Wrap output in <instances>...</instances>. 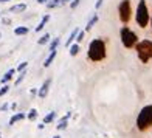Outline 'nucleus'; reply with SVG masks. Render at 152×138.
<instances>
[{"mask_svg":"<svg viewBox=\"0 0 152 138\" xmlns=\"http://www.w3.org/2000/svg\"><path fill=\"white\" fill-rule=\"evenodd\" d=\"M118 12H120V19L123 23H127L130 20V14H132V8H130V0H123L120 3V8H118Z\"/></svg>","mask_w":152,"mask_h":138,"instance_id":"obj_6","label":"nucleus"},{"mask_svg":"<svg viewBox=\"0 0 152 138\" xmlns=\"http://www.w3.org/2000/svg\"><path fill=\"white\" fill-rule=\"evenodd\" d=\"M61 5V0H50V2L47 3V8L48 9H53V8H58Z\"/></svg>","mask_w":152,"mask_h":138,"instance_id":"obj_17","label":"nucleus"},{"mask_svg":"<svg viewBox=\"0 0 152 138\" xmlns=\"http://www.w3.org/2000/svg\"><path fill=\"white\" fill-rule=\"evenodd\" d=\"M6 2H10V0H0V3H6Z\"/></svg>","mask_w":152,"mask_h":138,"instance_id":"obj_32","label":"nucleus"},{"mask_svg":"<svg viewBox=\"0 0 152 138\" xmlns=\"http://www.w3.org/2000/svg\"><path fill=\"white\" fill-rule=\"evenodd\" d=\"M0 37H2V34H0Z\"/></svg>","mask_w":152,"mask_h":138,"instance_id":"obj_36","label":"nucleus"},{"mask_svg":"<svg viewBox=\"0 0 152 138\" xmlns=\"http://www.w3.org/2000/svg\"><path fill=\"white\" fill-rule=\"evenodd\" d=\"M101 5H102V0H98V2H96V5H95V8H96V9H98V8H99V6H101Z\"/></svg>","mask_w":152,"mask_h":138,"instance_id":"obj_29","label":"nucleus"},{"mask_svg":"<svg viewBox=\"0 0 152 138\" xmlns=\"http://www.w3.org/2000/svg\"><path fill=\"white\" fill-rule=\"evenodd\" d=\"M28 28L26 26H17V28L14 30V34L16 36H25V34H28Z\"/></svg>","mask_w":152,"mask_h":138,"instance_id":"obj_14","label":"nucleus"},{"mask_svg":"<svg viewBox=\"0 0 152 138\" xmlns=\"http://www.w3.org/2000/svg\"><path fill=\"white\" fill-rule=\"evenodd\" d=\"M58 45H59V37H54V39H53V42L50 44V51L56 50V48H58Z\"/></svg>","mask_w":152,"mask_h":138,"instance_id":"obj_21","label":"nucleus"},{"mask_svg":"<svg viewBox=\"0 0 152 138\" xmlns=\"http://www.w3.org/2000/svg\"><path fill=\"white\" fill-rule=\"evenodd\" d=\"M79 2H81V0H73V2L70 3V8H72V9H75V8H76V6H78V5H79Z\"/></svg>","mask_w":152,"mask_h":138,"instance_id":"obj_27","label":"nucleus"},{"mask_svg":"<svg viewBox=\"0 0 152 138\" xmlns=\"http://www.w3.org/2000/svg\"><path fill=\"white\" fill-rule=\"evenodd\" d=\"M88 58L93 62H99L106 58V45L101 39H93L88 47Z\"/></svg>","mask_w":152,"mask_h":138,"instance_id":"obj_1","label":"nucleus"},{"mask_svg":"<svg viewBox=\"0 0 152 138\" xmlns=\"http://www.w3.org/2000/svg\"><path fill=\"white\" fill-rule=\"evenodd\" d=\"M25 118V113H16V115H12L11 118H10V126H12L14 123H17V121H22Z\"/></svg>","mask_w":152,"mask_h":138,"instance_id":"obj_12","label":"nucleus"},{"mask_svg":"<svg viewBox=\"0 0 152 138\" xmlns=\"http://www.w3.org/2000/svg\"><path fill=\"white\" fill-rule=\"evenodd\" d=\"M70 116H72V112H68L65 116H64V118H62L59 123H58V130H62V129H65L67 127V123H68V118H70Z\"/></svg>","mask_w":152,"mask_h":138,"instance_id":"obj_8","label":"nucleus"},{"mask_svg":"<svg viewBox=\"0 0 152 138\" xmlns=\"http://www.w3.org/2000/svg\"><path fill=\"white\" fill-rule=\"evenodd\" d=\"M14 73H16L14 68H11V70L6 72V73L3 74V78H2V84H6L8 81H11V79H12V76H14Z\"/></svg>","mask_w":152,"mask_h":138,"instance_id":"obj_10","label":"nucleus"},{"mask_svg":"<svg viewBox=\"0 0 152 138\" xmlns=\"http://www.w3.org/2000/svg\"><path fill=\"white\" fill-rule=\"evenodd\" d=\"M45 2H50V0H37V3H45Z\"/></svg>","mask_w":152,"mask_h":138,"instance_id":"obj_31","label":"nucleus"},{"mask_svg":"<svg viewBox=\"0 0 152 138\" xmlns=\"http://www.w3.org/2000/svg\"><path fill=\"white\" fill-rule=\"evenodd\" d=\"M79 53V45H72L70 47V56H76Z\"/></svg>","mask_w":152,"mask_h":138,"instance_id":"obj_22","label":"nucleus"},{"mask_svg":"<svg viewBox=\"0 0 152 138\" xmlns=\"http://www.w3.org/2000/svg\"><path fill=\"white\" fill-rule=\"evenodd\" d=\"M0 138H2V134H0Z\"/></svg>","mask_w":152,"mask_h":138,"instance_id":"obj_35","label":"nucleus"},{"mask_svg":"<svg viewBox=\"0 0 152 138\" xmlns=\"http://www.w3.org/2000/svg\"><path fill=\"white\" fill-rule=\"evenodd\" d=\"M6 109H8V104H3L2 107H0V110H6Z\"/></svg>","mask_w":152,"mask_h":138,"instance_id":"obj_30","label":"nucleus"},{"mask_svg":"<svg viewBox=\"0 0 152 138\" xmlns=\"http://www.w3.org/2000/svg\"><path fill=\"white\" fill-rule=\"evenodd\" d=\"M96 22H98V14H93V17H92L90 20H88V23H87L86 28H87V30H90V28H92V26H93Z\"/></svg>","mask_w":152,"mask_h":138,"instance_id":"obj_18","label":"nucleus"},{"mask_svg":"<svg viewBox=\"0 0 152 138\" xmlns=\"http://www.w3.org/2000/svg\"><path fill=\"white\" fill-rule=\"evenodd\" d=\"M2 23H5V25H11V19H8V17L2 19Z\"/></svg>","mask_w":152,"mask_h":138,"instance_id":"obj_28","label":"nucleus"},{"mask_svg":"<svg viewBox=\"0 0 152 138\" xmlns=\"http://www.w3.org/2000/svg\"><path fill=\"white\" fill-rule=\"evenodd\" d=\"M121 42L126 48H132L134 45H137L138 37L132 30H129L127 26H124V28L121 30Z\"/></svg>","mask_w":152,"mask_h":138,"instance_id":"obj_5","label":"nucleus"},{"mask_svg":"<svg viewBox=\"0 0 152 138\" xmlns=\"http://www.w3.org/2000/svg\"><path fill=\"white\" fill-rule=\"evenodd\" d=\"M135 19H137L138 26H141V28H146L148 26V23H149V11H148V6H146V2H144V0H140V2H138Z\"/></svg>","mask_w":152,"mask_h":138,"instance_id":"obj_4","label":"nucleus"},{"mask_svg":"<svg viewBox=\"0 0 152 138\" xmlns=\"http://www.w3.org/2000/svg\"><path fill=\"white\" fill-rule=\"evenodd\" d=\"M25 76H26V73H25V70H23V72H20V76H19L17 79H16V82H14V84H16V85H19L20 82H22V81L25 79Z\"/></svg>","mask_w":152,"mask_h":138,"instance_id":"obj_23","label":"nucleus"},{"mask_svg":"<svg viewBox=\"0 0 152 138\" xmlns=\"http://www.w3.org/2000/svg\"><path fill=\"white\" fill-rule=\"evenodd\" d=\"M26 118L31 120V121L36 120V118H37V110H36V109H31L30 112H28V115H26Z\"/></svg>","mask_w":152,"mask_h":138,"instance_id":"obj_19","label":"nucleus"},{"mask_svg":"<svg viewBox=\"0 0 152 138\" xmlns=\"http://www.w3.org/2000/svg\"><path fill=\"white\" fill-rule=\"evenodd\" d=\"M48 40H50V34H44V36L37 40V44L39 45H45V44H48Z\"/></svg>","mask_w":152,"mask_h":138,"instance_id":"obj_20","label":"nucleus"},{"mask_svg":"<svg viewBox=\"0 0 152 138\" xmlns=\"http://www.w3.org/2000/svg\"><path fill=\"white\" fill-rule=\"evenodd\" d=\"M56 50H53V51H50V56H48L47 59H45V62H44V67H50L51 65V62L54 61V58H56Z\"/></svg>","mask_w":152,"mask_h":138,"instance_id":"obj_13","label":"nucleus"},{"mask_svg":"<svg viewBox=\"0 0 152 138\" xmlns=\"http://www.w3.org/2000/svg\"><path fill=\"white\" fill-rule=\"evenodd\" d=\"M53 138H61V137H59V135H56V137H53Z\"/></svg>","mask_w":152,"mask_h":138,"instance_id":"obj_34","label":"nucleus"},{"mask_svg":"<svg viewBox=\"0 0 152 138\" xmlns=\"http://www.w3.org/2000/svg\"><path fill=\"white\" fill-rule=\"evenodd\" d=\"M65 2H70V0H61V3H65Z\"/></svg>","mask_w":152,"mask_h":138,"instance_id":"obj_33","label":"nucleus"},{"mask_svg":"<svg viewBox=\"0 0 152 138\" xmlns=\"http://www.w3.org/2000/svg\"><path fill=\"white\" fill-rule=\"evenodd\" d=\"M78 33H79V28H78V26H76V28H75V30L72 31V34H70V37L67 39V42H65V45H70V44L73 42V40H75V37L78 36Z\"/></svg>","mask_w":152,"mask_h":138,"instance_id":"obj_15","label":"nucleus"},{"mask_svg":"<svg viewBox=\"0 0 152 138\" xmlns=\"http://www.w3.org/2000/svg\"><path fill=\"white\" fill-rule=\"evenodd\" d=\"M151 23H152V20H151Z\"/></svg>","mask_w":152,"mask_h":138,"instance_id":"obj_37","label":"nucleus"},{"mask_svg":"<svg viewBox=\"0 0 152 138\" xmlns=\"http://www.w3.org/2000/svg\"><path fill=\"white\" fill-rule=\"evenodd\" d=\"M0 14H2V12H0Z\"/></svg>","mask_w":152,"mask_h":138,"instance_id":"obj_38","label":"nucleus"},{"mask_svg":"<svg viewBox=\"0 0 152 138\" xmlns=\"http://www.w3.org/2000/svg\"><path fill=\"white\" fill-rule=\"evenodd\" d=\"M137 54L143 64L152 58V40H141L137 44Z\"/></svg>","mask_w":152,"mask_h":138,"instance_id":"obj_3","label":"nucleus"},{"mask_svg":"<svg viewBox=\"0 0 152 138\" xmlns=\"http://www.w3.org/2000/svg\"><path fill=\"white\" fill-rule=\"evenodd\" d=\"M84 40V31H79L78 33V39H76V42H82Z\"/></svg>","mask_w":152,"mask_h":138,"instance_id":"obj_26","label":"nucleus"},{"mask_svg":"<svg viewBox=\"0 0 152 138\" xmlns=\"http://www.w3.org/2000/svg\"><path fill=\"white\" fill-rule=\"evenodd\" d=\"M50 85H51V79L48 78V79H45V81H44V84L40 85V88H39V92H37V96H39V98H45V96L48 95Z\"/></svg>","mask_w":152,"mask_h":138,"instance_id":"obj_7","label":"nucleus"},{"mask_svg":"<svg viewBox=\"0 0 152 138\" xmlns=\"http://www.w3.org/2000/svg\"><path fill=\"white\" fill-rule=\"evenodd\" d=\"M48 20H50V14L44 16V17H42V20L39 22V25L36 26V30H34V31H37V33H39V31H42V30H44V26H45V23L48 22Z\"/></svg>","mask_w":152,"mask_h":138,"instance_id":"obj_11","label":"nucleus"},{"mask_svg":"<svg viewBox=\"0 0 152 138\" xmlns=\"http://www.w3.org/2000/svg\"><path fill=\"white\" fill-rule=\"evenodd\" d=\"M8 90H10V85H6V84H5L2 88H0V98H2L3 95H6V93H8Z\"/></svg>","mask_w":152,"mask_h":138,"instance_id":"obj_25","label":"nucleus"},{"mask_svg":"<svg viewBox=\"0 0 152 138\" xmlns=\"http://www.w3.org/2000/svg\"><path fill=\"white\" fill-rule=\"evenodd\" d=\"M54 118H56V112H50V113H47L44 116V124H48V123H51Z\"/></svg>","mask_w":152,"mask_h":138,"instance_id":"obj_16","label":"nucleus"},{"mask_svg":"<svg viewBox=\"0 0 152 138\" xmlns=\"http://www.w3.org/2000/svg\"><path fill=\"white\" fill-rule=\"evenodd\" d=\"M26 9V3H19V5H12L10 8V12H23Z\"/></svg>","mask_w":152,"mask_h":138,"instance_id":"obj_9","label":"nucleus"},{"mask_svg":"<svg viewBox=\"0 0 152 138\" xmlns=\"http://www.w3.org/2000/svg\"><path fill=\"white\" fill-rule=\"evenodd\" d=\"M152 126V106H144L137 118V127L138 130H148Z\"/></svg>","mask_w":152,"mask_h":138,"instance_id":"obj_2","label":"nucleus"},{"mask_svg":"<svg viewBox=\"0 0 152 138\" xmlns=\"http://www.w3.org/2000/svg\"><path fill=\"white\" fill-rule=\"evenodd\" d=\"M26 65H28V62H20L19 67L16 68V72H23L25 68H26Z\"/></svg>","mask_w":152,"mask_h":138,"instance_id":"obj_24","label":"nucleus"}]
</instances>
